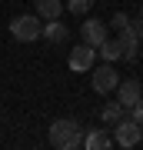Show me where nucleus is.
Returning <instances> with one entry per match:
<instances>
[{"label":"nucleus","mask_w":143,"mask_h":150,"mask_svg":"<svg viewBox=\"0 0 143 150\" xmlns=\"http://www.w3.org/2000/svg\"><path fill=\"white\" fill-rule=\"evenodd\" d=\"M130 27H133V33H137V37H143V7H140V13L130 20Z\"/></svg>","instance_id":"obj_15"},{"label":"nucleus","mask_w":143,"mask_h":150,"mask_svg":"<svg viewBox=\"0 0 143 150\" xmlns=\"http://www.w3.org/2000/svg\"><path fill=\"white\" fill-rule=\"evenodd\" d=\"M80 33H83V43H90V47H100V43L110 37V30H106V23L103 20H83L80 23Z\"/></svg>","instance_id":"obj_7"},{"label":"nucleus","mask_w":143,"mask_h":150,"mask_svg":"<svg viewBox=\"0 0 143 150\" xmlns=\"http://www.w3.org/2000/svg\"><path fill=\"white\" fill-rule=\"evenodd\" d=\"M113 40L120 43V60H137V43H140V37L133 33L130 23L117 27V37H113Z\"/></svg>","instance_id":"obj_5"},{"label":"nucleus","mask_w":143,"mask_h":150,"mask_svg":"<svg viewBox=\"0 0 143 150\" xmlns=\"http://www.w3.org/2000/svg\"><path fill=\"white\" fill-rule=\"evenodd\" d=\"M40 37L47 40V43H67V40H70V30H67L60 20H47V23H43V33H40Z\"/></svg>","instance_id":"obj_9"},{"label":"nucleus","mask_w":143,"mask_h":150,"mask_svg":"<svg viewBox=\"0 0 143 150\" xmlns=\"http://www.w3.org/2000/svg\"><path fill=\"white\" fill-rule=\"evenodd\" d=\"M40 33H43V23H40L33 13H23V17H17V20H10V37L20 40V43L37 40Z\"/></svg>","instance_id":"obj_3"},{"label":"nucleus","mask_w":143,"mask_h":150,"mask_svg":"<svg viewBox=\"0 0 143 150\" xmlns=\"http://www.w3.org/2000/svg\"><path fill=\"white\" fill-rule=\"evenodd\" d=\"M63 0H37V17L40 20H60Z\"/></svg>","instance_id":"obj_11"},{"label":"nucleus","mask_w":143,"mask_h":150,"mask_svg":"<svg viewBox=\"0 0 143 150\" xmlns=\"http://www.w3.org/2000/svg\"><path fill=\"white\" fill-rule=\"evenodd\" d=\"M83 144V130H80V123L77 120H53L50 123V147H57V150H73Z\"/></svg>","instance_id":"obj_1"},{"label":"nucleus","mask_w":143,"mask_h":150,"mask_svg":"<svg viewBox=\"0 0 143 150\" xmlns=\"http://www.w3.org/2000/svg\"><path fill=\"white\" fill-rule=\"evenodd\" d=\"M140 137H143V130H140V123L133 120V117H123L113 123V144L123 147V150H133L140 144Z\"/></svg>","instance_id":"obj_2"},{"label":"nucleus","mask_w":143,"mask_h":150,"mask_svg":"<svg viewBox=\"0 0 143 150\" xmlns=\"http://www.w3.org/2000/svg\"><path fill=\"white\" fill-rule=\"evenodd\" d=\"M97 50H100V54H103V60H110V64H113V60H120V43H117V40H110V37H106Z\"/></svg>","instance_id":"obj_13"},{"label":"nucleus","mask_w":143,"mask_h":150,"mask_svg":"<svg viewBox=\"0 0 143 150\" xmlns=\"http://www.w3.org/2000/svg\"><path fill=\"white\" fill-rule=\"evenodd\" d=\"M90 74H93V90L97 93H110V90H117V83H120V77H117V70H113V64L106 60L103 67H90Z\"/></svg>","instance_id":"obj_4"},{"label":"nucleus","mask_w":143,"mask_h":150,"mask_svg":"<svg viewBox=\"0 0 143 150\" xmlns=\"http://www.w3.org/2000/svg\"><path fill=\"white\" fill-rule=\"evenodd\" d=\"M140 97H143V93H140V83H137V80H120V83H117V100H120L127 110L137 107Z\"/></svg>","instance_id":"obj_8"},{"label":"nucleus","mask_w":143,"mask_h":150,"mask_svg":"<svg viewBox=\"0 0 143 150\" xmlns=\"http://www.w3.org/2000/svg\"><path fill=\"white\" fill-rule=\"evenodd\" d=\"M140 140H143V137H140Z\"/></svg>","instance_id":"obj_18"},{"label":"nucleus","mask_w":143,"mask_h":150,"mask_svg":"<svg viewBox=\"0 0 143 150\" xmlns=\"http://www.w3.org/2000/svg\"><path fill=\"white\" fill-rule=\"evenodd\" d=\"M83 147L87 150H106V147H113V134L110 130H90L83 137Z\"/></svg>","instance_id":"obj_10"},{"label":"nucleus","mask_w":143,"mask_h":150,"mask_svg":"<svg viewBox=\"0 0 143 150\" xmlns=\"http://www.w3.org/2000/svg\"><path fill=\"white\" fill-rule=\"evenodd\" d=\"M93 60H97V47H90V43L70 50V70H77V74H87L93 67Z\"/></svg>","instance_id":"obj_6"},{"label":"nucleus","mask_w":143,"mask_h":150,"mask_svg":"<svg viewBox=\"0 0 143 150\" xmlns=\"http://www.w3.org/2000/svg\"><path fill=\"white\" fill-rule=\"evenodd\" d=\"M130 113H133V120H137V123H140V130H143V97L137 100V107H133Z\"/></svg>","instance_id":"obj_16"},{"label":"nucleus","mask_w":143,"mask_h":150,"mask_svg":"<svg viewBox=\"0 0 143 150\" xmlns=\"http://www.w3.org/2000/svg\"><path fill=\"white\" fill-rule=\"evenodd\" d=\"M90 7H93V0H67V10L73 13V17H87Z\"/></svg>","instance_id":"obj_14"},{"label":"nucleus","mask_w":143,"mask_h":150,"mask_svg":"<svg viewBox=\"0 0 143 150\" xmlns=\"http://www.w3.org/2000/svg\"><path fill=\"white\" fill-rule=\"evenodd\" d=\"M123 113H127V107H123L120 100H110V103L100 110V117H103V123H110V127H113L117 120H123Z\"/></svg>","instance_id":"obj_12"},{"label":"nucleus","mask_w":143,"mask_h":150,"mask_svg":"<svg viewBox=\"0 0 143 150\" xmlns=\"http://www.w3.org/2000/svg\"><path fill=\"white\" fill-rule=\"evenodd\" d=\"M110 23H113V30H117V27H123V23H130V17H127V13H113Z\"/></svg>","instance_id":"obj_17"}]
</instances>
